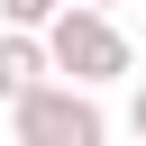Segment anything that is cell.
<instances>
[{
  "label": "cell",
  "instance_id": "cell-5",
  "mask_svg": "<svg viewBox=\"0 0 146 146\" xmlns=\"http://www.w3.org/2000/svg\"><path fill=\"white\" fill-rule=\"evenodd\" d=\"M128 128H137V137H146V82H137V100H128Z\"/></svg>",
  "mask_w": 146,
  "mask_h": 146
},
{
  "label": "cell",
  "instance_id": "cell-3",
  "mask_svg": "<svg viewBox=\"0 0 146 146\" xmlns=\"http://www.w3.org/2000/svg\"><path fill=\"white\" fill-rule=\"evenodd\" d=\"M46 73H55V46H46V27H18V18H0V110H9V100H27Z\"/></svg>",
  "mask_w": 146,
  "mask_h": 146
},
{
  "label": "cell",
  "instance_id": "cell-2",
  "mask_svg": "<svg viewBox=\"0 0 146 146\" xmlns=\"http://www.w3.org/2000/svg\"><path fill=\"white\" fill-rule=\"evenodd\" d=\"M46 46H55V73H73V82H91V91L137 73V55H128L119 18H110V9H91V0H64V9L46 18Z\"/></svg>",
  "mask_w": 146,
  "mask_h": 146
},
{
  "label": "cell",
  "instance_id": "cell-6",
  "mask_svg": "<svg viewBox=\"0 0 146 146\" xmlns=\"http://www.w3.org/2000/svg\"><path fill=\"white\" fill-rule=\"evenodd\" d=\"M91 9H119V0H91Z\"/></svg>",
  "mask_w": 146,
  "mask_h": 146
},
{
  "label": "cell",
  "instance_id": "cell-1",
  "mask_svg": "<svg viewBox=\"0 0 146 146\" xmlns=\"http://www.w3.org/2000/svg\"><path fill=\"white\" fill-rule=\"evenodd\" d=\"M9 137H18V146H100V137H110V110L91 100V82L46 73L27 100H9Z\"/></svg>",
  "mask_w": 146,
  "mask_h": 146
},
{
  "label": "cell",
  "instance_id": "cell-4",
  "mask_svg": "<svg viewBox=\"0 0 146 146\" xmlns=\"http://www.w3.org/2000/svg\"><path fill=\"white\" fill-rule=\"evenodd\" d=\"M55 9H64V0H0V18H18V27H46Z\"/></svg>",
  "mask_w": 146,
  "mask_h": 146
}]
</instances>
